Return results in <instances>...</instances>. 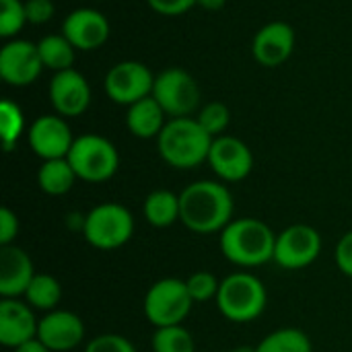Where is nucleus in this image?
I'll return each mask as SVG.
<instances>
[{"label":"nucleus","mask_w":352,"mask_h":352,"mask_svg":"<svg viewBox=\"0 0 352 352\" xmlns=\"http://www.w3.org/2000/svg\"><path fill=\"white\" fill-rule=\"evenodd\" d=\"M266 303V287L258 276L250 272H233L221 280L217 307L229 322L250 324L264 314Z\"/></svg>","instance_id":"4"},{"label":"nucleus","mask_w":352,"mask_h":352,"mask_svg":"<svg viewBox=\"0 0 352 352\" xmlns=\"http://www.w3.org/2000/svg\"><path fill=\"white\" fill-rule=\"evenodd\" d=\"M85 352H136V349L126 336L101 334L85 346Z\"/></svg>","instance_id":"31"},{"label":"nucleus","mask_w":352,"mask_h":352,"mask_svg":"<svg viewBox=\"0 0 352 352\" xmlns=\"http://www.w3.org/2000/svg\"><path fill=\"white\" fill-rule=\"evenodd\" d=\"M39 320L27 301L2 299L0 301V342L8 349H16L37 338Z\"/></svg>","instance_id":"18"},{"label":"nucleus","mask_w":352,"mask_h":352,"mask_svg":"<svg viewBox=\"0 0 352 352\" xmlns=\"http://www.w3.org/2000/svg\"><path fill=\"white\" fill-rule=\"evenodd\" d=\"M196 120L200 122V126L212 136H223L225 130L229 128L231 124V111L225 103L221 101H212V103H206L204 107H200Z\"/></svg>","instance_id":"29"},{"label":"nucleus","mask_w":352,"mask_h":352,"mask_svg":"<svg viewBox=\"0 0 352 352\" xmlns=\"http://www.w3.org/2000/svg\"><path fill=\"white\" fill-rule=\"evenodd\" d=\"M153 87H155V74L148 70L146 64L138 60H124L113 64L103 80L105 95L113 103L126 107L153 95Z\"/></svg>","instance_id":"9"},{"label":"nucleus","mask_w":352,"mask_h":352,"mask_svg":"<svg viewBox=\"0 0 352 352\" xmlns=\"http://www.w3.org/2000/svg\"><path fill=\"white\" fill-rule=\"evenodd\" d=\"M25 130V116L19 103L4 99L0 103V134L4 142V151H12L16 140L21 138Z\"/></svg>","instance_id":"27"},{"label":"nucleus","mask_w":352,"mask_h":352,"mask_svg":"<svg viewBox=\"0 0 352 352\" xmlns=\"http://www.w3.org/2000/svg\"><path fill=\"white\" fill-rule=\"evenodd\" d=\"M151 344L153 352H196L194 336L182 324L157 328Z\"/></svg>","instance_id":"26"},{"label":"nucleus","mask_w":352,"mask_h":352,"mask_svg":"<svg viewBox=\"0 0 352 352\" xmlns=\"http://www.w3.org/2000/svg\"><path fill=\"white\" fill-rule=\"evenodd\" d=\"M192 297L188 293L186 280L161 278L144 295V316L155 328L177 326L192 311Z\"/></svg>","instance_id":"7"},{"label":"nucleus","mask_w":352,"mask_h":352,"mask_svg":"<svg viewBox=\"0 0 352 352\" xmlns=\"http://www.w3.org/2000/svg\"><path fill=\"white\" fill-rule=\"evenodd\" d=\"M225 260L241 268H256L274 260L276 235L260 219H237L221 231Z\"/></svg>","instance_id":"2"},{"label":"nucleus","mask_w":352,"mask_h":352,"mask_svg":"<svg viewBox=\"0 0 352 352\" xmlns=\"http://www.w3.org/2000/svg\"><path fill=\"white\" fill-rule=\"evenodd\" d=\"M295 29L285 21H272L260 27L252 41L254 60L264 68H278L295 50Z\"/></svg>","instance_id":"16"},{"label":"nucleus","mask_w":352,"mask_h":352,"mask_svg":"<svg viewBox=\"0 0 352 352\" xmlns=\"http://www.w3.org/2000/svg\"><path fill=\"white\" fill-rule=\"evenodd\" d=\"M334 258H336L338 270L352 278V231L340 237V241L336 243Z\"/></svg>","instance_id":"34"},{"label":"nucleus","mask_w":352,"mask_h":352,"mask_svg":"<svg viewBox=\"0 0 352 352\" xmlns=\"http://www.w3.org/2000/svg\"><path fill=\"white\" fill-rule=\"evenodd\" d=\"M227 352H256V349H250V346H239V349H233V351Z\"/></svg>","instance_id":"38"},{"label":"nucleus","mask_w":352,"mask_h":352,"mask_svg":"<svg viewBox=\"0 0 352 352\" xmlns=\"http://www.w3.org/2000/svg\"><path fill=\"white\" fill-rule=\"evenodd\" d=\"M27 21L33 25H43L54 16V2L52 0H25Z\"/></svg>","instance_id":"33"},{"label":"nucleus","mask_w":352,"mask_h":352,"mask_svg":"<svg viewBox=\"0 0 352 352\" xmlns=\"http://www.w3.org/2000/svg\"><path fill=\"white\" fill-rule=\"evenodd\" d=\"M23 297L33 309L54 311L58 307V303L62 301V287L50 274H35V278L31 280V285Z\"/></svg>","instance_id":"24"},{"label":"nucleus","mask_w":352,"mask_h":352,"mask_svg":"<svg viewBox=\"0 0 352 352\" xmlns=\"http://www.w3.org/2000/svg\"><path fill=\"white\" fill-rule=\"evenodd\" d=\"M146 4L159 14L179 16V14H186L188 10H192L198 4V0H146Z\"/></svg>","instance_id":"32"},{"label":"nucleus","mask_w":352,"mask_h":352,"mask_svg":"<svg viewBox=\"0 0 352 352\" xmlns=\"http://www.w3.org/2000/svg\"><path fill=\"white\" fill-rule=\"evenodd\" d=\"M231 192L212 179L186 186L179 194V221L198 235L223 231L233 219Z\"/></svg>","instance_id":"1"},{"label":"nucleus","mask_w":352,"mask_h":352,"mask_svg":"<svg viewBox=\"0 0 352 352\" xmlns=\"http://www.w3.org/2000/svg\"><path fill=\"white\" fill-rule=\"evenodd\" d=\"M186 287H188V293L194 303H206L210 299H217L221 280L212 272L202 270V272H194L192 276H188Z\"/></svg>","instance_id":"30"},{"label":"nucleus","mask_w":352,"mask_h":352,"mask_svg":"<svg viewBox=\"0 0 352 352\" xmlns=\"http://www.w3.org/2000/svg\"><path fill=\"white\" fill-rule=\"evenodd\" d=\"M142 214L148 225L157 229H167L179 221V194L169 190H155L146 196L142 204Z\"/></svg>","instance_id":"21"},{"label":"nucleus","mask_w":352,"mask_h":352,"mask_svg":"<svg viewBox=\"0 0 352 352\" xmlns=\"http://www.w3.org/2000/svg\"><path fill=\"white\" fill-rule=\"evenodd\" d=\"M27 140H29L31 151L41 161L64 159V157H68V153L74 144V136L70 132L66 118H62L58 113L39 116L27 130Z\"/></svg>","instance_id":"12"},{"label":"nucleus","mask_w":352,"mask_h":352,"mask_svg":"<svg viewBox=\"0 0 352 352\" xmlns=\"http://www.w3.org/2000/svg\"><path fill=\"white\" fill-rule=\"evenodd\" d=\"M19 233V219L10 208L0 210V245H12Z\"/></svg>","instance_id":"35"},{"label":"nucleus","mask_w":352,"mask_h":352,"mask_svg":"<svg viewBox=\"0 0 352 352\" xmlns=\"http://www.w3.org/2000/svg\"><path fill=\"white\" fill-rule=\"evenodd\" d=\"M167 113L163 111V107L157 103V99L153 95L132 103L126 111V128L130 130V134H134L136 138L148 140V138H159L161 130L167 124Z\"/></svg>","instance_id":"20"},{"label":"nucleus","mask_w":352,"mask_h":352,"mask_svg":"<svg viewBox=\"0 0 352 352\" xmlns=\"http://www.w3.org/2000/svg\"><path fill=\"white\" fill-rule=\"evenodd\" d=\"M227 4V0H198V6L204 10H221Z\"/></svg>","instance_id":"37"},{"label":"nucleus","mask_w":352,"mask_h":352,"mask_svg":"<svg viewBox=\"0 0 352 352\" xmlns=\"http://www.w3.org/2000/svg\"><path fill=\"white\" fill-rule=\"evenodd\" d=\"M256 352H314V349L305 332L297 328H283L268 334L256 346Z\"/></svg>","instance_id":"25"},{"label":"nucleus","mask_w":352,"mask_h":352,"mask_svg":"<svg viewBox=\"0 0 352 352\" xmlns=\"http://www.w3.org/2000/svg\"><path fill=\"white\" fill-rule=\"evenodd\" d=\"M76 173L70 165V161L64 159H52L43 161L37 171V184L43 194L47 196H64L72 190L76 182Z\"/></svg>","instance_id":"22"},{"label":"nucleus","mask_w":352,"mask_h":352,"mask_svg":"<svg viewBox=\"0 0 352 352\" xmlns=\"http://www.w3.org/2000/svg\"><path fill=\"white\" fill-rule=\"evenodd\" d=\"M322 254V235L311 225H291L276 235L274 262L285 270H301Z\"/></svg>","instance_id":"10"},{"label":"nucleus","mask_w":352,"mask_h":352,"mask_svg":"<svg viewBox=\"0 0 352 352\" xmlns=\"http://www.w3.org/2000/svg\"><path fill=\"white\" fill-rule=\"evenodd\" d=\"M66 159L70 161L76 177L89 184L111 179L120 167V153L116 144L99 134H82L74 138Z\"/></svg>","instance_id":"5"},{"label":"nucleus","mask_w":352,"mask_h":352,"mask_svg":"<svg viewBox=\"0 0 352 352\" xmlns=\"http://www.w3.org/2000/svg\"><path fill=\"white\" fill-rule=\"evenodd\" d=\"M43 70L37 43L29 39H8L0 50V76L10 87H29Z\"/></svg>","instance_id":"11"},{"label":"nucleus","mask_w":352,"mask_h":352,"mask_svg":"<svg viewBox=\"0 0 352 352\" xmlns=\"http://www.w3.org/2000/svg\"><path fill=\"white\" fill-rule=\"evenodd\" d=\"M153 97L169 120L192 118L200 105V87L188 70L167 68L155 76Z\"/></svg>","instance_id":"8"},{"label":"nucleus","mask_w":352,"mask_h":352,"mask_svg":"<svg viewBox=\"0 0 352 352\" xmlns=\"http://www.w3.org/2000/svg\"><path fill=\"white\" fill-rule=\"evenodd\" d=\"M82 233L89 245L97 250H118L132 239L134 219L118 202H103L89 210L82 221Z\"/></svg>","instance_id":"6"},{"label":"nucleus","mask_w":352,"mask_h":352,"mask_svg":"<svg viewBox=\"0 0 352 352\" xmlns=\"http://www.w3.org/2000/svg\"><path fill=\"white\" fill-rule=\"evenodd\" d=\"M212 136L200 126L196 118L167 120L157 138L161 159L175 169H194L208 161Z\"/></svg>","instance_id":"3"},{"label":"nucleus","mask_w":352,"mask_h":352,"mask_svg":"<svg viewBox=\"0 0 352 352\" xmlns=\"http://www.w3.org/2000/svg\"><path fill=\"white\" fill-rule=\"evenodd\" d=\"M37 338L52 352H70L82 342L85 324L72 311L54 309L39 320Z\"/></svg>","instance_id":"17"},{"label":"nucleus","mask_w":352,"mask_h":352,"mask_svg":"<svg viewBox=\"0 0 352 352\" xmlns=\"http://www.w3.org/2000/svg\"><path fill=\"white\" fill-rule=\"evenodd\" d=\"M210 169L225 182H241L254 169V155L252 148L235 136H217L212 140L208 161Z\"/></svg>","instance_id":"15"},{"label":"nucleus","mask_w":352,"mask_h":352,"mask_svg":"<svg viewBox=\"0 0 352 352\" xmlns=\"http://www.w3.org/2000/svg\"><path fill=\"white\" fill-rule=\"evenodd\" d=\"M109 21L97 8H74L62 21V35L80 52L99 50L109 39Z\"/></svg>","instance_id":"14"},{"label":"nucleus","mask_w":352,"mask_h":352,"mask_svg":"<svg viewBox=\"0 0 352 352\" xmlns=\"http://www.w3.org/2000/svg\"><path fill=\"white\" fill-rule=\"evenodd\" d=\"M14 352H52L39 338H33V340H29V342H25V344H21V346H16Z\"/></svg>","instance_id":"36"},{"label":"nucleus","mask_w":352,"mask_h":352,"mask_svg":"<svg viewBox=\"0 0 352 352\" xmlns=\"http://www.w3.org/2000/svg\"><path fill=\"white\" fill-rule=\"evenodd\" d=\"M27 23L29 21L23 0H0V37L14 39Z\"/></svg>","instance_id":"28"},{"label":"nucleus","mask_w":352,"mask_h":352,"mask_svg":"<svg viewBox=\"0 0 352 352\" xmlns=\"http://www.w3.org/2000/svg\"><path fill=\"white\" fill-rule=\"evenodd\" d=\"M35 268L25 250L19 245H2L0 250V295L2 299H19L35 278Z\"/></svg>","instance_id":"19"},{"label":"nucleus","mask_w":352,"mask_h":352,"mask_svg":"<svg viewBox=\"0 0 352 352\" xmlns=\"http://www.w3.org/2000/svg\"><path fill=\"white\" fill-rule=\"evenodd\" d=\"M47 93L54 111L62 118H78L91 105V85L74 68L54 72Z\"/></svg>","instance_id":"13"},{"label":"nucleus","mask_w":352,"mask_h":352,"mask_svg":"<svg viewBox=\"0 0 352 352\" xmlns=\"http://www.w3.org/2000/svg\"><path fill=\"white\" fill-rule=\"evenodd\" d=\"M37 50H39L43 68H50L54 72L68 70L74 64L76 50L62 33H52V35L41 37L37 41Z\"/></svg>","instance_id":"23"}]
</instances>
